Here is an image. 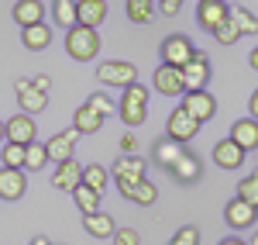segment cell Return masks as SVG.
I'll list each match as a JSON object with an SVG mask.
<instances>
[{
	"instance_id": "1",
	"label": "cell",
	"mask_w": 258,
	"mask_h": 245,
	"mask_svg": "<svg viewBox=\"0 0 258 245\" xmlns=\"http://www.w3.org/2000/svg\"><path fill=\"white\" fill-rule=\"evenodd\" d=\"M117 118L124 121V128H138L148 118V86L145 83H135L120 93L117 101Z\"/></svg>"
},
{
	"instance_id": "2",
	"label": "cell",
	"mask_w": 258,
	"mask_h": 245,
	"mask_svg": "<svg viewBox=\"0 0 258 245\" xmlns=\"http://www.w3.org/2000/svg\"><path fill=\"white\" fill-rule=\"evenodd\" d=\"M66 52H69V59H76V62L97 59V56H100V35H97V28L73 24V28L66 31Z\"/></svg>"
},
{
	"instance_id": "3",
	"label": "cell",
	"mask_w": 258,
	"mask_h": 245,
	"mask_svg": "<svg viewBox=\"0 0 258 245\" xmlns=\"http://www.w3.org/2000/svg\"><path fill=\"white\" fill-rule=\"evenodd\" d=\"M97 80L103 86H110V90H127V86H135L138 83V66H131V62H120V59H110V62H100L97 66Z\"/></svg>"
},
{
	"instance_id": "4",
	"label": "cell",
	"mask_w": 258,
	"mask_h": 245,
	"mask_svg": "<svg viewBox=\"0 0 258 245\" xmlns=\"http://www.w3.org/2000/svg\"><path fill=\"white\" fill-rule=\"evenodd\" d=\"M159 56H162V66L182 69V66H189V62H193L197 45H193V38H186V35H165L162 45H159Z\"/></svg>"
},
{
	"instance_id": "5",
	"label": "cell",
	"mask_w": 258,
	"mask_h": 245,
	"mask_svg": "<svg viewBox=\"0 0 258 245\" xmlns=\"http://www.w3.org/2000/svg\"><path fill=\"white\" fill-rule=\"evenodd\" d=\"M200 135V121L179 104V107H172V114H169V121H165V138H172V142L179 145H186V142H193Z\"/></svg>"
},
{
	"instance_id": "6",
	"label": "cell",
	"mask_w": 258,
	"mask_h": 245,
	"mask_svg": "<svg viewBox=\"0 0 258 245\" xmlns=\"http://www.w3.org/2000/svg\"><path fill=\"white\" fill-rule=\"evenodd\" d=\"M4 135H7V142L24 145V149H28V145L38 142V124H35L31 114H14V118L4 121Z\"/></svg>"
},
{
	"instance_id": "7",
	"label": "cell",
	"mask_w": 258,
	"mask_h": 245,
	"mask_svg": "<svg viewBox=\"0 0 258 245\" xmlns=\"http://www.w3.org/2000/svg\"><path fill=\"white\" fill-rule=\"evenodd\" d=\"M210 59H207V52H200L193 56L189 66H182V86H186V93H193V90H207V83H210Z\"/></svg>"
},
{
	"instance_id": "8",
	"label": "cell",
	"mask_w": 258,
	"mask_h": 245,
	"mask_svg": "<svg viewBox=\"0 0 258 245\" xmlns=\"http://www.w3.org/2000/svg\"><path fill=\"white\" fill-rule=\"evenodd\" d=\"M224 221L231 231H244V228H251L258 221V207L244 204L241 197H231L227 204H224Z\"/></svg>"
},
{
	"instance_id": "9",
	"label": "cell",
	"mask_w": 258,
	"mask_h": 245,
	"mask_svg": "<svg viewBox=\"0 0 258 245\" xmlns=\"http://www.w3.org/2000/svg\"><path fill=\"white\" fill-rule=\"evenodd\" d=\"M14 93H18V107H21V114H41L45 107H48V93H38L35 86H31V80L28 76H21L18 83H14Z\"/></svg>"
},
{
	"instance_id": "10",
	"label": "cell",
	"mask_w": 258,
	"mask_h": 245,
	"mask_svg": "<svg viewBox=\"0 0 258 245\" xmlns=\"http://www.w3.org/2000/svg\"><path fill=\"white\" fill-rule=\"evenodd\" d=\"M76 131L73 128H66V131H55L48 142H45V152H48V163H55V166H62V163H69L73 159V152H76Z\"/></svg>"
},
{
	"instance_id": "11",
	"label": "cell",
	"mask_w": 258,
	"mask_h": 245,
	"mask_svg": "<svg viewBox=\"0 0 258 245\" xmlns=\"http://www.w3.org/2000/svg\"><path fill=\"white\" fill-rule=\"evenodd\" d=\"M117 190H120L124 201H131V204H138V207H152L159 201V186L152 183L148 176H145V180H135V183H124V180H120Z\"/></svg>"
},
{
	"instance_id": "12",
	"label": "cell",
	"mask_w": 258,
	"mask_h": 245,
	"mask_svg": "<svg viewBox=\"0 0 258 245\" xmlns=\"http://www.w3.org/2000/svg\"><path fill=\"white\" fill-rule=\"evenodd\" d=\"M145 173H148V163L141 159L138 152L135 156H120L117 163L110 166V180L114 183H120V180L124 183H135V180H145Z\"/></svg>"
},
{
	"instance_id": "13",
	"label": "cell",
	"mask_w": 258,
	"mask_h": 245,
	"mask_svg": "<svg viewBox=\"0 0 258 245\" xmlns=\"http://www.w3.org/2000/svg\"><path fill=\"white\" fill-rule=\"evenodd\" d=\"M152 90H159L162 97H182L186 93V86H182V69H172V66H162L155 69V76H152Z\"/></svg>"
},
{
	"instance_id": "14",
	"label": "cell",
	"mask_w": 258,
	"mask_h": 245,
	"mask_svg": "<svg viewBox=\"0 0 258 245\" xmlns=\"http://www.w3.org/2000/svg\"><path fill=\"white\" fill-rule=\"evenodd\" d=\"M182 107L197 118L200 124H207L214 114H217V101H214V93H207V90H193V93H182Z\"/></svg>"
},
{
	"instance_id": "15",
	"label": "cell",
	"mask_w": 258,
	"mask_h": 245,
	"mask_svg": "<svg viewBox=\"0 0 258 245\" xmlns=\"http://www.w3.org/2000/svg\"><path fill=\"white\" fill-rule=\"evenodd\" d=\"M227 14H231L227 0H197V21L203 31H214L220 21H227Z\"/></svg>"
},
{
	"instance_id": "16",
	"label": "cell",
	"mask_w": 258,
	"mask_h": 245,
	"mask_svg": "<svg viewBox=\"0 0 258 245\" xmlns=\"http://www.w3.org/2000/svg\"><path fill=\"white\" fill-rule=\"evenodd\" d=\"M110 14L107 0H76V24L83 28H100Z\"/></svg>"
},
{
	"instance_id": "17",
	"label": "cell",
	"mask_w": 258,
	"mask_h": 245,
	"mask_svg": "<svg viewBox=\"0 0 258 245\" xmlns=\"http://www.w3.org/2000/svg\"><path fill=\"white\" fill-rule=\"evenodd\" d=\"M24 190H28L24 169H7V166H0V201H21Z\"/></svg>"
},
{
	"instance_id": "18",
	"label": "cell",
	"mask_w": 258,
	"mask_h": 245,
	"mask_svg": "<svg viewBox=\"0 0 258 245\" xmlns=\"http://www.w3.org/2000/svg\"><path fill=\"white\" fill-rule=\"evenodd\" d=\"M231 142L244 149V152H255L258 149V121L255 118H238V121L231 124V135H227Z\"/></svg>"
},
{
	"instance_id": "19",
	"label": "cell",
	"mask_w": 258,
	"mask_h": 245,
	"mask_svg": "<svg viewBox=\"0 0 258 245\" xmlns=\"http://www.w3.org/2000/svg\"><path fill=\"white\" fill-rule=\"evenodd\" d=\"M11 21L18 28H31V24H41L45 21V4L41 0H18L11 7Z\"/></svg>"
},
{
	"instance_id": "20",
	"label": "cell",
	"mask_w": 258,
	"mask_h": 245,
	"mask_svg": "<svg viewBox=\"0 0 258 245\" xmlns=\"http://www.w3.org/2000/svg\"><path fill=\"white\" fill-rule=\"evenodd\" d=\"M83 231L93 235V238H114L117 221H114V214H107V211H93V214H83Z\"/></svg>"
},
{
	"instance_id": "21",
	"label": "cell",
	"mask_w": 258,
	"mask_h": 245,
	"mask_svg": "<svg viewBox=\"0 0 258 245\" xmlns=\"http://www.w3.org/2000/svg\"><path fill=\"white\" fill-rule=\"evenodd\" d=\"M169 173H172V180H176V183H197L200 176H203V163H200L197 152H189V149H186V152H182V159H179Z\"/></svg>"
},
{
	"instance_id": "22",
	"label": "cell",
	"mask_w": 258,
	"mask_h": 245,
	"mask_svg": "<svg viewBox=\"0 0 258 245\" xmlns=\"http://www.w3.org/2000/svg\"><path fill=\"white\" fill-rule=\"evenodd\" d=\"M21 45L28 52H45L52 45V24L41 21V24H31V28H21Z\"/></svg>"
},
{
	"instance_id": "23",
	"label": "cell",
	"mask_w": 258,
	"mask_h": 245,
	"mask_svg": "<svg viewBox=\"0 0 258 245\" xmlns=\"http://www.w3.org/2000/svg\"><path fill=\"white\" fill-rule=\"evenodd\" d=\"M244 159H248V152H244V149H238L231 138H220V142L214 145V163H217L220 169H241V163H244Z\"/></svg>"
},
{
	"instance_id": "24",
	"label": "cell",
	"mask_w": 258,
	"mask_h": 245,
	"mask_svg": "<svg viewBox=\"0 0 258 245\" xmlns=\"http://www.w3.org/2000/svg\"><path fill=\"white\" fill-rule=\"evenodd\" d=\"M83 183V166L76 159H69V163L55 166V173H52V186L55 190H66V193H73L76 186Z\"/></svg>"
},
{
	"instance_id": "25",
	"label": "cell",
	"mask_w": 258,
	"mask_h": 245,
	"mask_svg": "<svg viewBox=\"0 0 258 245\" xmlns=\"http://www.w3.org/2000/svg\"><path fill=\"white\" fill-rule=\"evenodd\" d=\"M182 152H186V145L172 142V138H159V142H155V149H152V159H155L162 169H172V166L182 159Z\"/></svg>"
},
{
	"instance_id": "26",
	"label": "cell",
	"mask_w": 258,
	"mask_h": 245,
	"mask_svg": "<svg viewBox=\"0 0 258 245\" xmlns=\"http://www.w3.org/2000/svg\"><path fill=\"white\" fill-rule=\"evenodd\" d=\"M100 128H103V118H100L93 107H76V114H73V131L76 135H97Z\"/></svg>"
},
{
	"instance_id": "27",
	"label": "cell",
	"mask_w": 258,
	"mask_h": 245,
	"mask_svg": "<svg viewBox=\"0 0 258 245\" xmlns=\"http://www.w3.org/2000/svg\"><path fill=\"white\" fill-rule=\"evenodd\" d=\"M155 0H124V14H127V21H135V24H152V18H155Z\"/></svg>"
},
{
	"instance_id": "28",
	"label": "cell",
	"mask_w": 258,
	"mask_h": 245,
	"mask_svg": "<svg viewBox=\"0 0 258 245\" xmlns=\"http://www.w3.org/2000/svg\"><path fill=\"white\" fill-rule=\"evenodd\" d=\"M83 186H90V190H97V193H103V190L110 186V173H107V169H103L100 163L83 166Z\"/></svg>"
},
{
	"instance_id": "29",
	"label": "cell",
	"mask_w": 258,
	"mask_h": 245,
	"mask_svg": "<svg viewBox=\"0 0 258 245\" xmlns=\"http://www.w3.org/2000/svg\"><path fill=\"white\" fill-rule=\"evenodd\" d=\"M52 18L59 28H73L76 24V0H52Z\"/></svg>"
},
{
	"instance_id": "30",
	"label": "cell",
	"mask_w": 258,
	"mask_h": 245,
	"mask_svg": "<svg viewBox=\"0 0 258 245\" xmlns=\"http://www.w3.org/2000/svg\"><path fill=\"white\" fill-rule=\"evenodd\" d=\"M100 197H103V193H97V190H90V186H83V183L73 190V201H76V207H80V214L100 211Z\"/></svg>"
},
{
	"instance_id": "31",
	"label": "cell",
	"mask_w": 258,
	"mask_h": 245,
	"mask_svg": "<svg viewBox=\"0 0 258 245\" xmlns=\"http://www.w3.org/2000/svg\"><path fill=\"white\" fill-rule=\"evenodd\" d=\"M24 159H28V149H24V145L4 142V149H0V166H7V169H24Z\"/></svg>"
},
{
	"instance_id": "32",
	"label": "cell",
	"mask_w": 258,
	"mask_h": 245,
	"mask_svg": "<svg viewBox=\"0 0 258 245\" xmlns=\"http://www.w3.org/2000/svg\"><path fill=\"white\" fill-rule=\"evenodd\" d=\"M231 21L238 24L241 38H244V35H251V38H255V35H258V18L248 11V7H231Z\"/></svg>"
},
{
	"instance_id": "33",
	"label": "cell",
	"mask_w": 258,
	"mask_h": 245,
	"mask_svg": "<svg viewBox=\"0 0 258 245\" xmlns=\"http://www.w3.org/2000/svg\"><path fill=\"white\" fill-rule=\"evenodd\" d=\"M48 166V152H45V142L28 145V159H24V173H38Z\"/></svg>"
},
{
	"instance_id": "34",
	"label": "cell",
	"mask_w": 258,
	"mask_h": 245,
	"mask_svg": "<svg viewBox=\"0 0 258 245\" xmlns=\"http://www.w3.org/2000/svg\"><path fill=\"white\" fill-rule=\"evenodd\" d=\"M210 35H214V38H217V45H224V48H227V45H234V41L241 38V31H238V24L231 21V14H227V21H220Z\"/></svg>"
},
{
	"instance_id": "35",
	"label": "cell",
	"mask_w": 258,
	"mask_h": 245,
	"mask_svg": "<svg viewBox=\"0 0 258 245\" xmlns=\"http://www.w3.org/2000/svg\"><path fill=\"white\" fill-rule=\"evenodd\" d=\"M234 197H241L244 204L258 207V169H255V173H248V176L238 183V193H234Z\"/></svg>"
},
{
	"instance_id": "36",
	"label": "cell",
	"mask_w": 258,
	"mask_h": 245,
	"mask_svg": "<svg viewBox=\"0 0 258 245\" xmlns=\"http://www.w3.org/2000/svg\"><path fill=\"white\" fill-rule=\"evenodd\" d=\"M86 107H93V111H97V114L103 118V121H107V118H110V114L117 111V104L110 101V93H103V90H97V93H90V101H86Z\"/></svg>"
},
{
	"instance_id": "37",
	"label": "cell",
	"mask_w": 258,
	"mask_h": 245,
	"mask_svg": "<svg viewBox=\"0 0 258 245\" xmlns=\"http://www.w3.org/2000/svg\"><path fill=\"white\" fill-rule=\"evenodd\" d=\"M169 245H200V228L197 225H182L176 235H172Z\"/></svg>"
},
{
	"instance_id": "38",
	"label": "cell",
	"mask_w": 258,
	"mask_h": 245,
	"mask_svg": "<svg viewBox=\"0 0 258 245\" xmlns=\"http://www.w3.org/2000/svg\"><path fill=\"white\" fill-rule=\"evenodd\" d=\"M110 242L114 245H141V235H138V228H117Z\"/></svg>"
},
{
	"instance_id": "39",
	"label": "cell",
	"mask_w": 258,
	"mask_h": 245,
	"mask_svg": "<svg viewBox=\"0 0 258 245\" xmlns=\"http://www.w3.org/2000/svg\"><path fill=\"white\" fill-rule=\"evenodd\" d=\"M182 4H186V0H155V7H159L165 18H176L179 11H182Z\"/></svg>"
},
{
	"instance_id": "40",
	"label": "cell",
	"mask_w": 258,
	"mask_h": 245,
	"mask_svg": "<svg viewBox=\"0 0 258 245\" xmlns=\"http://www.w3.org/2000/svg\"><path fill=\"white\" fill-rule=\"evenodd\" d=\"M31 80V86L38 90V93H48L52 90V76H45V73H35V76H28Z\"/></svg>"
},
{
	"instance_id": "41",
	"label": "cell",
	"mask_w": 258,
	"mask_h": 245,
	"mask_svg": "<svg viewBox=\"0 0 258 245\" xmlns=\"http://www.w3.org/2000/svg\"><path fill=\"white\" fill-rule=\"evenodd\" d=\"M135 149H138L135 135H131V131H124V135H120V156H135Z\"/></svg>"
},
{
	"instance_id": "42",
	"label": "cell",
	"mask_w": 258,
	"mask_h": 245,
	"mask_svg": "<svg viewBox=\"0 0 258 245\" xmlns=\"http://www.w3.org/2000/svg\"><path fill=\"white\" fill-rule=\"evenodd\" d=\"M248 118H255V121H258V90L251 93V101H248Z\"/></svg>"
},
{
	"instance_id": "43",
	"label": "cell",
	"mask_w": 258,
	"mask_h": 245,
	"mask_svg": "<svg viewBox=\"0 0 258 245\" xmlns=\"http://www.w3.org/2000/svg\"><path fill=\"white\" fill-rule=\"evenodd\" d=\"M217 245H248V242H244L241 235H227V238H220Z\"/></svg>"
},
{
	"instance_id": "44",
	"label": "cell",
	"mask_w": 258,
	"mask_h": 245,
	"mask_svg": "<svg viewBox=\"0 0 258 245\" xmlns=\"http://www.w3.org/2000/svg\"><path fill=\"white\" fill-rule=\"evenodd\" d=\"M248 66H251V69H258V45L248 52Z\"/></svg>"
},
{
	"instance_id": "45",
	"label": "cell",
	"mask_w": 258,
	"mask_h": 245,
	"mask_svg": "<svg viewBox=\"0 0 258 245\" xmlns=\"http://www.w3.org/2000/svg\"><path fill=\"white\" fill-rule=\"evenodd\" d=\"M28 245H52V238H45V235H35V238H31Z\"/></svg>"
},
{
	"instance_id": "46",
	"label": "cell",
	"mask_w": 258,
	"mask_h": 245,
	"mask_svg": "<svg viewBox=\"0 0 258 245\" xmlns=\"http://www.w3.org/2000/svg\"><path fill=\"white\" fill-rule=\"evenodd\" d=\"M7 142V135H4V121H0V145Z\"/></svg>"
},
{
	"instance_id": "47",
	"label": "cell",
	"mask_w": 258,
	"mask_h": 245,
	"mask_svg": "<svg viewBox=\"0 0 258 245\" xmlns=\"http://www.w3.org/2000/svg\"><path fill=\"white\" fill-rule=\"evenodd\" d=\"M248 245H258V231H255V235H251V242H248Z\"/></svg>"
},
{
	"instance_id": "48",
	"label": "cell",
	"mask_w": 258,
	"mask_h": 245,
	"mask_svg": "<svg viewBox=\"0 0 258 245\" xmlns=\"http://www.w3.org/2000/svg\"><path fill=\"white\" fill-rule=\"evenodd\" d=\"M52 245H55V242H52Z\"/></svg>"
}]
</instances>
